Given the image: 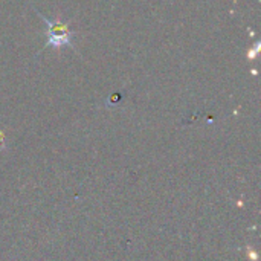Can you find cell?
<instances>
[{
	"label": "cell",
	"mask_w": 261,
	"mask_h": 261,
	"mask_svg": "<svg viewBox=\"0 0 261 261\" xmlns=\"http://www.w3.org/2000/svg\"><path fill=\"white\" fill-rule=\"evenodd\" d=\"M2 144H3V133L0 132V147H2Z\"/></svg>",
	"instance_id": "7a4b0ae2"
},
{
	"label": "cell",
	"mask_w": 261,
	"mask_h": 261,
	"mask_svg": "<svg viewBox=\"0 0 261 261\" xmlns=\"http://www.w3.org/2000/svg\"><path fill=\"white\" fill-rule=\"evenodd\" d=\"M37 14L40 15V18L47 26V43H46V47H55V49H61L64 46L73 47V43H72L73 32L70 31V28H69V24L66 21H61L60 18L49 20L44 15H41L38 11H37Z\"/></svg>",
	"instance_id": "6da1fadb"
}]
</instances>
